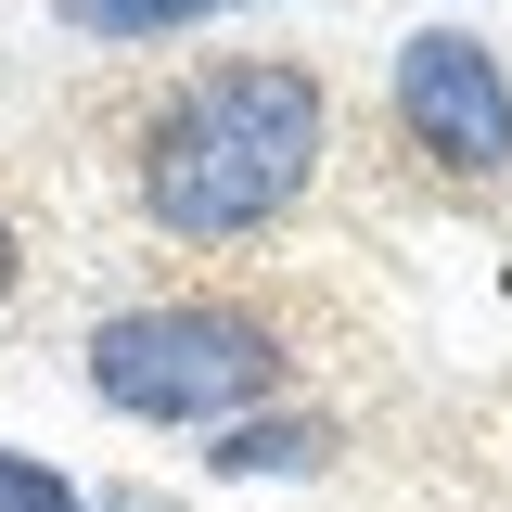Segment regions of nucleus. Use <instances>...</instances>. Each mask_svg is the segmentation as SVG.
<instances>
[{
  "instance_id": "1",
  "label": "nucleus",
  "mask_w": 512,
  "mask_h": 512,
  "mask_svg": "<svg viewBox=\"0 0 512 512\" xmlns=\"http://www.w3.org/2000/svg\"><path fill=\"white\" fill-rule=\"evenodd\" d=\"M320 77L295 52H231L141 116V218L167 244H244L320 180Z\"/></svg>"
},
{
  "instance_id": "2",
  "label": "nucleus",
  "mask_w": 512,
  "mask_h": 512,
  "mask_svg": "<svg viewBox=\"0 0 512 512\" xmlns=\"http://www.w3.org/2000/svg\"><path fill=\"white\" fill-rule=\"evenodd\" d=\"M269 384H282V346H269V320H244V308H116L90 333V397L128 410V423H192V436H218V423H244Z\"/></svg>"
},
{
  "instance_id": "3",
  "label": "nucleus",
  "mask_w": 512,
  "mask_h": 512,
  "mask_svg": "<svg viewBox=\"0 0 512 512\" xmlns=\"http://www.w3.org/2000/svg\"><path fill=\"white\" fill-rule=\"evenodd\" d=\"M397 128L448 180H500L512 167V64L474 26H410L397 39Z\"/></svg>"
},
{
  "instance_id": "4",
  "label": "nucleus",
  "mask_w": 512,
  "mask_h": 512,
  "mask_svg": "<svg viewBox=\"0 0 512 512\" xmlns=\"http://www.w3.org/2000/svg\"><path fill=\"white\" fill-rule=\"evenodd\" d=\"M320 461H333V423H320V410H282V423H218V436H205V474H231V487H269V474H320Z\"/></svg>"
},
{
  "instance_id": "5",
  "label": "nucleus",
  "mask_w": 512,
  "mask_h": 512,
  "mask_svg": "<svg viewBox=\"0 0 512 512\" xmlns=\"http://www.w3.org/2000/svg\"><path fill=\"white\" fill-rule=\"evenodd\" d=\"M77 39H180V26H205V13H231V0H52Z\"/></svg>"
},
{
  "instance_id": "6",
  "label": "nucleus",
  "mask_w": 512,
  "mask_h": 512,
  "mask_svg": "<svg viewBox=\"0 0 512 512\" xmlns=\"http://www.w3.org/2000/svg\"><path fill=\"white\" fill-rule=\"evenodd\" d=\"M0 512H90V500L64 487L52 461H39V448H0Z\"/></svg>"
},
{
  "instance_id": "7",
  "label": "nucleus",
  "mask_w": 512,
  "mask_h": 512,
  "mask_svg": "<svg viewBox=\"0 0 512 512\" xmlns=\"http://www.w3.org/2000/svg\"><path fill=\"white\" fill-rule=\"evenodd\" d=\"M13 282H26V244H13V231H0V295H13Z\"/></svg>"
}]
</instances>
